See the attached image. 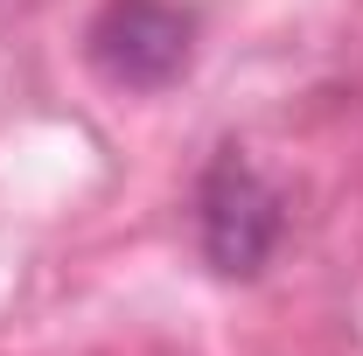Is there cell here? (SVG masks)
Segmentation results:
<instances>
[{
	"mask_svg": "<svg viewBox=\"0 0 363 356\" xmlns=\"http://www.w3.org/2000/svg\"><path fill=\"white\" fill-rule=\"evenodd\" d=\"M272 238H279V196L230 147L203 182V252L217 259V272H259Z\"/></svg>",
	"mask_w": 363,
	"mask_h": 356,
	"instance_id": "2",
	"label": "cell"
},
{
	"mask_svg": "<svg viewBox=\"0 0 363 356\" xmlns=\"http://www.w3.org/2000/svg\"><path fill=\"white\" fill-rule=\"evenodd\" d=\"M189 35L196 21L168 0H112L91 21V63L119 91H161L189 63Z\"/></svg>",
	"mask_w": 363,
	"mask_h": 356,
	"instance_id": "1",
	"label": "cell"
}]
</instances>
